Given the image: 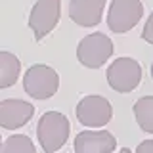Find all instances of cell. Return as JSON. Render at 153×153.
Here are the masks:
<instances>
[{"mask_svg":"<svg viewBox=\"0 0 153 153\" xmlns=\"http://www.w3.org/2000/svg\"><path fill=\"white\" fill-rule=\"evenodd\" d=\"M69 119L59 111H46L36 124V138L46 153H56L69 138Z\"/></svg>","mask_w":153,"mask_h":153,"instance_id":"cell-1","label":"cell"},{"mask_svg":"<svg viewBox=\"0 0 153 153\" xmlns=\"http://www.w3.org/2000/svg\"><path fill=\"white\" fill-rule=\"evenodd\" d=\"M23 88L35 100H48L59 88V76L50 65H31L23 76Z\"/></svg>","mask_w":153,"mask_h":153,"instance_id":"cell-2","label":"cell"},{"mask_svg":"<svg viewBox=\"0 0 153 153\" xmlns=\"http://www.w3.org/2000/svg\"><path fill=\"white\" fill-rule=\"evenodd\" d=\"M105 76L115 92L128 94L142 82V65L134 57H119L107 67Z\"/></svg>","mask_w":153,"mask_h":153,"instance_id":"cell-3","label":"cell"},{"mask_svg":"<svg viewBox=\"0 0 153 153\" xmlns=\"http://www.w3.org/2000/svg\"><path fill=\"white\" fill-rule=\"evenodd\" d=\"M113 56V42L103 33H92L84 36L76 46V57L88 69H100Z\"/></svg>","mask_w":153,"mask_h":153,"instance_id":"cell-4","label":"cell"},{"mask_svg":"<svg viewBox=\"0 0 153 153\" xmlns=\"http://www.w3.org/2000/svg\"><path fill=\"white\" fill-rule=\"evenodd\" d=\"M61 16V0H36L29 13V27H31L35 40L40 42L56 29Z\"/></svg>","mask_w":153,"mask_h":153,"instance_id":"cell-5","label":"cell"},{"mask_svg":"<svg viewBox=\"0 0 153 153\" xmlns=\"http://www.w3.org/2000/svg\"><path fill=\"white\" fill-rule=\"evenodd\" d=\"M143 16V4L140 0H111L107 12V27L113 33H128L138 25Z\"/></svg>","mask_w":153,"mask_h":153,"instance_id":"cell-6","label":"cell"},{"mask_svg":"<svg viewBox=\"0 0 153 153\" xmlns=\"http://www.w3.org/2000/svg\"><path fill=\"white\" fill-rule=\"evenodd\" d=\"M76 119L80 124L90 128L105 126L113 117V107L103 96H84L76 103Z\"/></svg>","mask_w":153,"mask_h":153,"instance_id":"cell-7","label":"cell"},{"mask_svg":"<svg viewBox=\"0 0 153 153\" xmlns=\"http://www.w3.org/2000/svg\"><path fill=\"white\" fill-rule=\"evenodd\" d=\"M35 115V105L23 100H2L0 102V126L6 130L21 128Z\"/></svg>","mask_w":153,"mask_h":153,"instance_id":"cell-8","label":"cell"},{"mask_svg":"<svg viewBox=\"0 0 153 153\" xmlns=\"http://www.w3.org/2000/svg\"><path fill=\"white\" fill-rule=\"evenodd\" d=\"M117 140L107 130H82L75 138L76 153H113Z\"/></svg>","mask_w":153,"mask_h":153,"instance_id":"cell-9","label":"cell"},{"mask_svg":"<svg viewBox=\"0 0 153 153\" xmlns=\"http://www.w3.org/2000/svg\"><path fill=\"white\" fill-rule=\"evenodd\" d=\"M107 0H71L69 17L79 27H96L100 25L103 16V8Z\"/></svg>","mask_w":153,"mask_h":153,"instance_id":"cell-10","label":"cell"},{"mask_svg":"<svg viewBox=\"0 0 153 153\" xmlns=\"http://www.w3.org/2000/svg\"><path fill=\"white\" fill-rule=\"evenodd\" d=\"M21 71V61L12 52H0V88H10L16 84Z\"/></svg>","mask_w":153,"mask_h":153,"instance_id":"cell-11","label":"cell"},{"mask_svg":"<svg viewBox=\"0 0 153 153\" xmlns=\"http://www.w3.org/2000/svg\"><path fill=\"white\" fill-rule=\"evenodd\" d=\"M138 126L143 132L153 134V96H143L132 107Z\"/></svg>","mask_w":153,"mask_h":153,"instance_id":"cell-12","label":"cell"},{"mask_svg":"<svg viewBox=\"0 0 153 153\" xmlns=\"http://www.w3.org/2000/svg\"><path fill=\"white\" fill-rule=\"evenodd\" d=\"M0 153H36L35 143L25 134H13L2 142Z\"/></svg>","mask_w":153,"mask_h":153,"instance_id":"cell-13","label":"cell"},{"mask_svg":"<svg viewBox=\"0 0 153 153\" xmlns=\"http://www.w3.org/2000/svg\"><path fill=\"white\" fill-rule=\"evenodd\" d=\"M142 38H143L146 42H149V44H153V12H151V16L147 17L146 25H143V31H142Z\"/></svg>","mask_w":153,"mask_h":153,"instance_id":"cell-14","label":"cell"},{"mask_svg":"<svg viewBox=\"0 0 153 153\" xmlns=\"http://www.w3.org/2000/svg\"><path fill=\"white\" fill-rule=\"evenodd\" d=\"M136 153H153V140H143L142 143H138Z\"/></svg>","mask_w":153,"mask_h":153,"instance_id":"cell-15","label":"cell"},{"mask_svg":"<svg viewBox=\"0 0 153 153\" xmlns=\"http://www.w3.org/2000/svg\"><path fill=\"white\" fill-rule=\"evenodd\" d=\"M119 153H132V151H130V149H128V147H123V149H121V151H119Z\"/></svg>","mask_w":153,"mask_h":153,"instance_id":"cell-16","label":"cell"},{"mask_svg":"<svg viewBox=\"0 0 153 153\" xmlns=\"http://www.w3.org/2000/svg\"><path fill=\"white\" fill-rule=\"evenodd\" d=\"M151 76H153V63H151Z\"/></svg>","mask_w":153,"mask_h":153,"instance_id":"cell-17","label":"cell"}]
</instances>
